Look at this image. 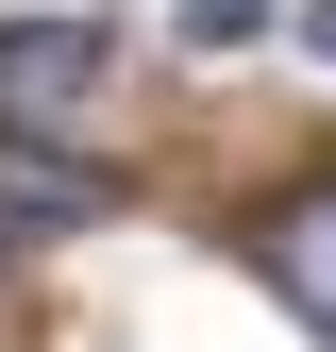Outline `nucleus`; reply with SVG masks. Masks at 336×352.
Instances as JSON below:
<instances>
[{
	"label": "nucleus",
	"instance_id": "3",
	"mask_svg": "<svg viewBox=\"0 0 336 352\" xmlns=\"http://www.w3.org/2000/svg\"><path fill=\"white\" fill-rule=\"evenodd\" d=\"M269 285L303 302V336L336 352V168H319V185L286 201V218H269Z\"/></svg>",
	"mask_w": 336,
	"mask_h": 352
},
{
	"label": "nucleus",
	"instance_id": "1",
	"mask_svg": "<svg viewBox=\"0 0 336 352\" xmlns=\"http://www.w3.org/2000/svg\"><path fill=\"white\" fill-rule=\"evenodd\" d=\"M118 67V34L101 17H34V34H0V135H34V118H67L84 84Z\"/></svg>",
	"mask_w": 336,
	"mask_h": 352
},
{
	"label": "nucleus",
	"instance_id": "4",
	"mask_svg": "<svg viewBox=\"0 0 336 352\" xmlns=\"http://www.w3.org/2000/svg\"><path fill=\"white\" fill-rule=\"evenodd\" d=\"M269 34V0H185V51H252Z\"/></svg>",
	"mask_w": 336,
	"mask_h": 352
},
{
	"label": "nucleus",
	"instance_id": "2",
	"mask_svg": "<svg viewBox=\"0 0 336 352\" xmlns=\"http://www.w3.org/2000/svg\"><path fill=\"white\" fill-rule=\"evenodd\" d=\"M118 218V168H84V151H34V135H0V235H101Z\"/></svg>",
	"mask_w": 336,
	"mask_h": 352
},
{
	"label": "nucleus",
	"instance_id": "5",
	"mask_svg": "<svg viewBox=\"0 0 336 352\" xmlns=\"http://www.w3.org/2000/svg\"><path fill=\"white\" fill-rule=\"evenodd\" d=\"M303 51H336V0H303Z\"/></svg>",
	"mask_w": 336,
	"mask_h": 352
}]
</instances>
